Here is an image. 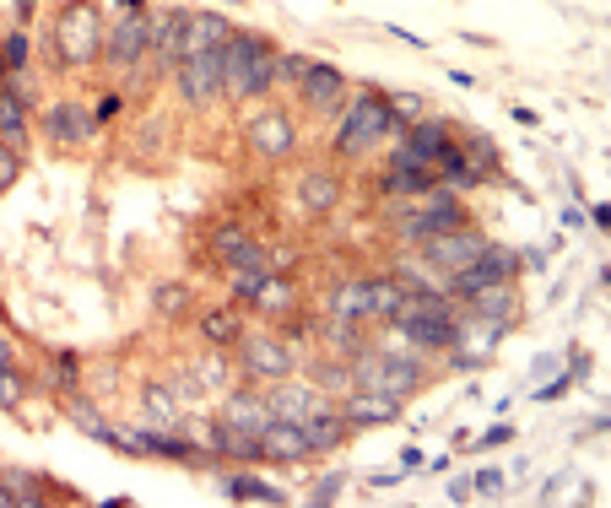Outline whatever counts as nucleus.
Segmentation results:
<instances>
[{
  "label": "nucleus",
  "instance_id": "23",
  "mask_svg": "<svg viewBox=\"0 0 611 508\" xmlns=\"http://www.w3.org/2000/svg\"><path fill=\"white\" fill-rule=\"evenodd\" d=\"M406 146H411V152H422V157H438L449 146V136H444V125H438V119H417V125H411V136H406Z\"/></svg>",
  "mask_w": 611,
  "mask_h": 508
},
{
  "label": "nucleus",
  "instance_id": "4",
  "mask_svg": "<svg viewBox=\"0 0 611 508\" xmlns=\"http://www.w3.org/2000/svg\"><path fill=\"white\" fill-rule=\"evenodd\" d=\"M55 44H60V60L65 65H87L103 55V28H98V11L87 0H71L55 22Z\"/></svg>",
  "mask_w": 611,
  "mask_h": 508
},
{
  "label": "nucleus",
  "instance_id": "24",
  "mask_svg": "<svg viewBox=\"0 0 611 508\" xmlns=\"http://www.w3.org/2000/svg\"><path fill=\"white\" fill-rule=\"evenodd\" d=\"M0 141L17 146L22 141V92L0 87Z\"/></svg>",
  "mask_w": 611,
  "mask_h": 508
},
{
  "label": "nucleus",
  "instance_id": "14",
  "mask_svg": "<svg viewBox=\"0 0 611 508\" xmlns=\"http://www.w3.org/2000/svg\"><path fill=\"white\" fill-rule=\"evenodd\" d=\"M92 125H98V119H92L82 103H55V109L44 114V130H49L60 146H87V141H92Z\"/></svg>",
  "mask_w": 611,
  "mask_h": 508
},
{
  "label": "nucleus",
  "instance_id": "9",
  "mask_svg": "<svg viewBox=\"0 0 611 508\" xmlns=\"http://www.w3.org/2000/svg\"><path fill=\"white\" fill-rule=\"evenodd\" d=\"M103 44H109L103 55H109V60L119 65V71H130V65H136V60L146 55V49H152V22H146L141 11H125V17L114 22V33L103 38Z\"/></svg>",
  "mask_w": 611,
  "mask_h": 508
},
{
  "label": "nucleus",
  "instance_id": "38",
  "mask_svg": "<svg viewBox=\"0 0 611 508\" xmlns=\"http://www.w3.org/2000/svg\"><path fill=\"white\" fill-rule=\"evenodd\" d=\"M28 60V33H11L6 38V65H22Z\"/></svg>",
  "mask_w": 611,
  "mask_h": 508
},
{
  "label": "nucleus",
  "instance_id": "26",
  "mask_svg": "<svg viewBox=\"0 0 611 508\" xmlns=\"http://www.w3.org/2000/svg\"><path fill=\"white\" fill-rule=\"evenodd\" d=\"M303 206L330 211L336 206V179H330V173H303Z\"/></svg>",
  "mask_w": 611,
  "mask_h": 508
},
{
  "label": "nucleus",
  "instance_id": "20",
  "mask_svg": "<svg viewBox=\"0 0 611 508\" xmlns=\"http://www.w3.org/2000/svg\"><path fill=\"white\" fill-rule=\"evenodd\" d=\"M265 406H271V417H282V422H303L309 411H320L325 400L314 395V390H276Z\"/></svg>",
  "mask_w": 611,
  "mask_h": 508
},
{
  "label": "nucleus",
  "instance_id": "12",
  "mask_svg": "<svg viewBox=\"0 0 611 508\" xmlns=\"http://www.w3.org/2000/svg\"><path fill=\"white\" fill-rule=\"evenodd\" d=\"M341 417H347V427H374V422H395L401 417V400L395 395H384V390H357L341 400Z\"/></svg>",
  "mask_w": 611,
  "mask_h": 508
},
{
  "label": "nucleus",
  "instance_id": "13",
  "mask_svg": "<svg viewBox=\"0 0 611 508\" xmlns=\"http://www.w3.org/2000/svg\"><path fill=\"white\" fill-rule=\"evenodd\" d=\"M228 44V22L211 17V11H195V17H184L179 28V60L184 55H206V49H222Z\"/></svg>",
  "mask_w": 611,
  "mask_h": 508
},
{
  "label": "nucleus",
  "instance_id": "10",
  "mask_svg": "<svg viewBox=\"0 0 611 508\" xmlns=\"http://www.w3.org/2000/svg\"><path fill=\"white\" fill-rule=\"evenodd\" d=\"M222 87V49H206V55H184L179 60V92L190 103H211Z\"/></svg>",
  "mask_w": 611,
  "mask_h": 508
},
{
  "label": "nucleus",
  "instance_id": "16",
  "mask_svg": "<svg viewBox=\"0 0 611 508\" xmlns=\"http://www.w3.org/2000/svg\"><path fill=\"white\" fill-rule=\"evenodd\" d=\"M303 92H309V103L314 109H330V103H341L347 98V82H341V71H330V65H320V60H309L303 65Z\"/></svg>",
  "mask_w": 611,
  "mask_h": 508
},
{
  "label": "nucleus",
  "instance_id": "19",
  "mask_svg": "<svg viewBox=\"0 0 611 508\" xmlns=\"http://www.w3.org/2000/svg\"><path fill=\"white\" fill-rule=\"evenodd\" d=\"M471 303H476V314H482V319H498V325H509V319H514V287L509 282H487L482 292H471Z\"/></svg>",
  "mask_w": 611,
  "mask_h": 508
},
{
  "label": "nucleus",
  "instance_id": "2",
  "mask_svg": "<svg viewBox=\"0 0 611 508\" xmlns=\"http://www.w3.org/2000/svg\"><path fill=\"white\" fill-rule=\"evenodd\" d=\"M395 319H401L406 341H417V346H455L460 341V325H455V314L444 309L438 292H417V298H406L401 309H395Z\"/></svg>",
  "mask_w": 611,
  "mask_h": 508
},
{
  "label": "nucleus",
  "instance_id": "25",
  "mask_svg": "<svg viewBox=\"0 0 611 508\" xmlns=\"http://www.w3.org/2000/svg\"><path fill=\"white\" fill-rule=\"evenodd\" d=\"M406 303V287L401 282H368V314H384L395 319V309Z\"/></svg>",
  "mask_w": 611,
  "mask_h": 508
},
{
  "label": "nucleus",
  "instance_id": "32",
  "mask_svg": "<svg viewBox=\"0 0 611 508\" xmlns=\"http://www.w3.org/2000/svg\"><path fill=\"white\" fill-rule=\"evenodd\" d=\"M341 487H347V476H341V471H325L320 481H314L309 498H314V503H336V498H341Z\"/></svg>",
  "mask_w": 611,
  "mask_h": 508
},
{
  "label": "nucleus",
  "instance_id": "6",
  "mask_svg": "<svg viewBox=\"0 0 611 508\" xmlns=\"http://www.w3.org/2000/svg\"><path fill=\"white\" fill-rule=\"evenodd\" d=\"M357 384L363 390H384V395H411L422 384V363L417 357H406V352H379V357H363L357 363Z\"/></svg>",
  "mask_w": 611,
  "mask_h": 508
},
{
  "label": "nucleus",
  "instance_id": "22",
  "mask_svg": "<svg viewBox=\"0 0 611 508\" xmlns=\"http://www.w3.org/2000/svg\"><path fill=\"white\" fill-rule=\"evenodd\" d=\"M249 141L260 146V152H271V157H282L287 146H292V125L282 114H265V119H255V125H249Z\"/></svg>",
  "mask_w": 611,
  "mask_h": 508
},
{
  "label": "nucleus",
  "instance_id": "11",
  "mask_svg": "<svg viewBox=\"0 0 611 508\" xmlns=\"http://www.w3.org/2000/svg\"><path fill=\"white\" fill-rule=\"evenodd\" d=\"M309 454H314V444H309V433H303L298 422H282V417H276V422L260 433V460L292 465V460H309Z\"/></svg>",
  "mask_w": 611,
  "mask_h": 508
},
{
  "label": "nucleus",
  "instance_id": "31",
  "mask_svg": "<svg viewBox=\"0 0 611 508\" xmlns=\"http://www.w3.org/2000/svg\"><path fill=\"white\" fill-rule=\"evenodd\" d=\"M71 411H76V422H82V427H87V433H92V438H103V444H109V438H114V427H109V422H103V417H98V411H92V406H87V400H76V406H71Z\"/></svg>",
  "mask_w": 611,
  "mask_h": 508
},
{
  "label": "nucleus",
  "instance_id": "28",
  "mask_svg": "<svg viewBox=\"0 0 611 508\" xmlns=\"http://www.w3.org/2000/svg\"><path fill=\"white\" fill-rule=\"evenodd\" d=\"M179 28H184V17H179V11H174L168 22H157V28H152V49H157V55H163L168 65L179 60Z\"/></svg>",
  "mask_w": 611,
  "mask_h": 508
},
{
  "label": "nucleus",
  "instance_id": "37",
  "mask_svg": "<svg viewBox=\"0 0 611 508\" xmlns=\"http://www.w3.org/2000/svg\"><path fill=\"white\" fill-rule=\"evenodd\" d=\"M476 492H482V498H498V492H503V471H476Z\"/></svg>",
  "mask_w": 611,
  "mask_h": 508
},
{
  "label": "nucleus",
  "instance_id": "17",
  "mask_svg": "<svg viewBox=\"0 0 611 508\" xmlns=\"http://www.w3.org/2000/svg\"><path fill=\"white\" fill-rule=\"evenodd\" d=\"M298 427H303V433H309V444H314V454L336 449L341 438H347V417H341V411H330V406H320V411H309V417H303Z\"/></svg>",
  "mask_w": 611,
  "mask_h": 508
},
{
  "label": "nucleus",
  "instance_id": "15",
  "mask_svg": "<svg viewBox=\"0 0 611 508\" xmlns=\"http://www.w3.org/2000/svg\"><path fill=\"white\" fill-rule=\"evenodd\" d=\"M244 368L260 373V379H287V373H292V352L276 336H249L244 341Z\"/></svg>",
  "mask_w": 611,
  "mask_h": 508
},
{
  "label": "nucleus",
  "instance_id": "40",
  "mask_svg": "<svg viewBox=\"0 0 611 508\" xmlns=\"http://www.w3.org/2000/svg\"><path fill=\"white\" fill-rule=\"evenodd\" d=\"M509 433H514V427H493V433H482V449H498V444H509Z\"/></svg>",
  "mask_w": 611,
  "mask_h": 508
},
{
  "label": "nucleus",
  "instance_id": "33",
  "mask_svg": "<svg viewBox=\"0 0 611 508\" xmlns=\"http://www.w3.org/2000/svg\"><path fill=\"white\" fill-rule=\"evenodd\" d=\"M384 103H390L395 119H417V114H422V98H417V92H390Z\"/></svg>",
  "mask_w": 611,
  "mask_h": 508
},
{
  "label": "nucleus",
  "instance_id": "1",
  "mask_svg": "<svg viewBox=\"0 0 611 508\" xmlns=\"http://www.w3.org/2000/svg\"><path fill=\"white\" fill-rule=\"evenodd\" d=\"M276 76V55L260 33H228L222 44V92L228 98H255V92L271 87Z\"/></svg>",
  "mask_w": 611,
  "mask_h": 508
},
{
  "label": "nucleus",
  "instance_id": "18",
  "mask_svg": "<svg viewBox=\"0 0 611 508\" xmlns=\"http://www.w3.org/2000/svg\"><path fill=\"white\" fill-rule=\"evenodd\" d=\"M222 422L238 427V433H255V438H260L276 417H271V406H265L260 395H233V400H228V417H222Z\"/></svg>",
  "mask_w": 611,
  "mask_h": 508
},
{
  "label": "nucleus",
  "instance_id": "29",
  "mask_svg": "<svg viewBox=\"0 0 611 508\" xmlns=\"http://www.w3.org/2000/svg\"><path fill=\"white\" fill-rule=\"evenodd\" d=\"M201 330L211 341H238V319L228 314V309H211L206 319H201Z\"/></svg>",
  "mask_w": 611,
  "mask_h": 508
},
{
  "label": "nucleus",
  "instance_id": "43",
  "mask_svg": "<svg viewBox=\"0 0 611 508\" xmlns=\"http://www.w3.org/2000/svg\"><path fill=\"white\" fill-rule=\"evenodd\" d=\"M563 390H568V379H552L547 390H536V400H557V395H563Z\"/></svg>",
  "mask_w": 611,
  "mask_h": 508
},
{
  "label": "nucleus",
  "instance_id": "5",
  "mask_svg": "<svg viewBox=\"0 0 611 508\" xmlns=\"http://www.w3.org/2000/svg\"><path fill=\"white\" fill-rule=\"evenodd\" d=\"M466 222V206L455 200V190H444V184H433V190H422V206L417 211H401V238L411 244H428L433 233H449V227Z\"/></svg>",
  "mask_w": 611,
  "mask_h": 508
},
{
  "label": "nucleus",
  "instance_id": "30",
  "mask_svg": "<svg viewBox=\"0 0 611 508\" xmlns=\"http://www.w3.org/2000/svg\"><path fill=\"white\" fill-rule=\"evenodd\" d=\"M255 298H260V309H287V303H292V287H287V282H276V276H265Z\"/></svg>",
  "mask_w": 611,
  "mask_h": 508
},
{
  "label": "nucleus",
  "instance_id": "35",
  "mask_svg": "<svg viewBox=\"0 0 611 508\" xmlns=\"http://www.w3.org/2000/svg\"><path fill=\"white\" fill-rule=\"evenodd\" d=\"M184 303H190V292H184V287H157V309H163V314H184Z\"/></svg>",
  "mask_w": 611,
  "mask_h": 508
},
{
  "label": "nucleus",
  "instance_id": "36",
  "mask_svg": "<svg viewBox=\"0 0 611 508\" xmlns=\"http://www.w3.org/2000/svg\"><path fill=\"white\" fill-rule=\"evenodd\" d=\"M17 400H22L17 373H11V368H0V406H17Z\"/></svg>",
  "mask_w": 611,
  "mask_h": 508
},
{
  "label": "nucleus",
  "instance_id": "3",
  "mask_svg": "<svg viewBox=\"0 0 611 508\" xmlns=\"http://www.w3.org/2000/svg\"><path fill=\"white\" fill-rule=\"evenodd\" d=\"M390 130H401L390 103H384L379 92H363V98H352V109L336 130V152H363V146H374L379 136H390Z\"/></svg>",
  "mask_w": 611,
  "mask_h": 508
},
{
  "label": "nucleus",
  "instance_id": "21",
  "mask_svg": "<svg viewBox=\"0 0 611 508\" xmlns=\"http://www.w3.org/2000/svg\"><path fill=\"white\" fill-rule=\"evenodd\" d=\"M222 492H228V498H244V503H282V492H276L271 481H260L249 471H228L222 476Z\"/></svg>",
  "mask_w": 611,
  "mask_h": 508
},
{
  "label": "nucleus",
  "instance_id": "7",
  "mask_svg": "<svg viewBox=\"0 0 611 508\" xmlns=\"http://www.w3.org/2000/svg\"><path fill=\"white\" fill-rule=\"evenodd\" d=\"M520 271V254L503 249V244H482L471 265H460L455 276H449V292H460V298H471V292H482L487 282H509V276Z\"/></svg>",
  "mask_w": 611,
  "mask_h": 508
},
{
  "label": "nucleus",
  "instance_id": "8",
  "mask_svg": "<svg viewBox=\"0 0 611 508\" xmlns=\"http://www.w3.org/2000/svg\"><path fill=\"white\" fill-rule=\"evenodd\" d=\"M482 244H487V238L471 233V227L460 222V227H449V233H433L428 244H422V254H428L433 271H449V276H455L460 265H471L476 254H482Z\"/></svg>",
  "mask_w": 611,
  "mask_h": 508
},
{
  "label": "nucleus",
  "instance_id": "27",
  "mask_svg": "<svg viewBox=\"0 0 611 508\" xmlns=\"http://www.w3.org/2000/svg\"><path fill=\"white\" fill-rule=\"evenodd\" d=\"M330 309H336V319H363L368 314V282H347L336 292V303H330Z\"/></svg>",
  "mask_w": 611,
  "mask_h": 508
},
{
  "label": "nucleus",
  "instance_id": "42",
  "mask_svg": "<svg viewBox=\"0 0 611 508\" xmlns=\"http://www.w3.org/2000/svg\"><path fill=\"white\" fill-rule=\"evenodd\" d=\"M590 222H595V227H611V200H601V206L590 211Z\"/></svg>",
  "mask_w": 611,
  "mask_h": 508
},
{
  "label": "nucleus",
  "instance_id": "41",
  "mask_svg": "<svg viewBox=\"0 0 611 508\" xmlns=\"http://www.w3.org/2000/svg\"><path fill=\"white\" fill-rule=\"evenodd\" d=\"M303 65H309V60H303V55H287L282 65H276V71H282V76H303Z\"/></svg>",
  "mask_w": 611,
  "mask_h": 508
},
{
  "label": "nucleus",
  "instance_id": "44",
  "mask_svg": "<svg viewBox=\"0 0 611 508\" xmlns=\"http://www.w3.org/2000/svg\"><path fill=\"white\" fill-rule=\"evenodd\" d=\"M119 6H125V11H141V0H119Z\"/></svg>",
  "mask_w": 611,
  "mask_h": 508
},
{
  "label": "nucleus",
  "instance_id": "34",
  "mask_svg": "<svg viewBox=\"0 0 611 508\" xmlns=\"http://www.w3.org/2000/svg\"><path fill=\"white\" fill-rule=\"evenodd\" d=\"M244 244H249V238L238 233V227H222V233L211 238V249H217V260H228V254H233V249H244Z\"/></svg>",
  "mask_w": 611,
  "mask_h": 508
},
{
  "label": "nucleus",
  "instance_id": "39",
  "mask_svg": "<svg viewBox=\"0 0 611 508\" xmlns=\"http://www.w3.org/2000/svg\"><path fill=\"white\" fill-rule=\"evenodd\" d=\"M11 179H17V152H11V146H0V190H6Z\"/></svg>",
  "mask_w": 611,
  "mask_h": 508
}]
</instances>
